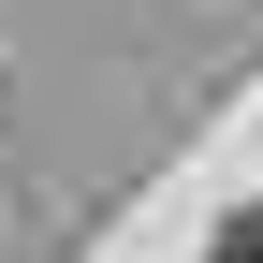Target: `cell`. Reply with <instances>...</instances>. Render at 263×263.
Masks as SVG:
<instances>
[{
	"label": "cell",
	"mask_w": 263,
	"mask_h": 263,
	"mask_svg": "<svg viewBox=\"0 0 263 263\" xmlns=\"http://www.w3.org/2000/svg\"><path fill=\"white\" fill-rule=\"evenodd\" d=\"M205 263H263V205H249V219H219V249H205Z\"/></svg>",
	"instance_id": "6da1fadb"
}]
</instances>
